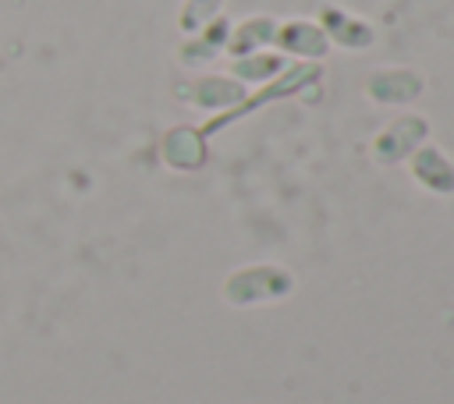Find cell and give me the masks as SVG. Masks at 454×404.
Wrapping results in <instances>:
<instances>
[{
  "instance_id": "obj_3",
  "label": "cell",
  "mask_w": 454,
  "mask_h": 404,
  "mask_svg": "<svg viewBox=\"0 0 454 404\" xmlns=\"http://www.w3.org/2000/svg\"><path fill=\"white\" fill-rule=\"evenodd\" d=\"M429 138V120L419 117V113H397L390 124H383L376 135H372V159L376 167H397V163H408V156L426 145Z\"/></svg>"
},
{
  "instance_id": "obj_10",
  "label": "cell",
  "mask_w": 454,
  "mask_h": 404,
  "mask_svg": "<svg viewBox=\"0 0 454 404\" xmlns=\"http://www.w3.org/2000/svg\"><path fill=\"white\" fill-rule=\"evenodd\" d=\"M227 35H231V21L223 14H216L209 25H202L199 32L184 35V43L177 46V60L184 67H199V64H209L216 60L223 50H227Z\"/></svg>"
},
{
  "instance_id": "obj_11",
  "label": "cell",
  "mask_w": 454,
  "mask_h": 404,
  "mask_svg": "<svg viewBox=\"0 0 454 404\" xmlns=\"http://www.w3.org/2000/svg\"><path fill=\"white\" fill-rule=\"evenodd\" d=\"M277 35V21L270 14H252L245 21H231V35H227V50L231 60L234 57H248V53H262L266 46H273Z\"/></svg>"
},
{
  "instance_id": "obj_12",
  "label": "cell",
  "mask_w": 454,
  "mask_h": 404,
  "mask_svg": "<svg viewBox=\"0 0 454 404\" xmlns=\"http://www.w3.org/2000/svg\"><path fill=\"white\" fill-rule=\"evenodd\" d=\"M287 67V60L280 57V53H248V57H234L231 60V78L234 82H241V85H262V82H270L273 74H280Z\"/></svg>"
},
{
  "instance_id": "obj_6",
  "label": "cell",
  "mask_w": 454,
  "mask_h": 404,
  "mask_svg": "<svg viewBox=\"0 0 454 404\" xmlns=\"http://www.w3.org/2000/svg\"><path fill=\"white\" fill-rule=\"evenodd\" d=\"M426 92V82L411 67H376L365 78V96L380 106H408Z\"/></svg>"
},
{
  "instance_id": "obj_5",
  "label": "cell",
  "mask_w": 454,
  "mask_h": 404,
  "mask_svg": "<svg viewBox=\"0 0 454 404\" xmlns=\"http://www.w3.org/2000/svg\"><path fill=\"white\" fill-rule=\"evenodd\" d=\"M160 159L177 170V174H195L206 167L209 149H206V135L195 124H170L160 138Z\"/></svg>"
},
{
  "instance_id": "obj_2",
  "label": "cell",
  "mask_w": 454,
  "mask_h": 404,
  "mask_svg": "<svg viewBox=\"0 0 454 404\" xmlns=\"http://www.w3.org/2000/svg\"><path fill=\"white\" fill-rule=\"evenodd\" d=\"M294 291V273L277 266V262H255V266H241L234 269L220 294L231 308H248V305H266V301H280Z\"/></svg>"
},
{
  "instance_id": "obj_4",
  "label": "cell",
  "mask_w": 454,
  "mask_h": 404,
  "mask_svg": "<svg viewBox=\"0 0 454 404\" xmlns=\"http://www.w3.org/2000/svg\"><path fill=\"white\" fill-rule=\"evenodd\" d=\"M177 99L192 103L195 110H206V113H223V110H234L248 92L241 82H234L231 74H202L188 85H177L174 89Z\"/></svg>"
},
{
  "instance_id": "obj_1",
  "label": "cell",
  "mask_w": 454,
  "mask_h": 404,
  "mask_svg": "<svg viewBox=\"0 0 454 404\" xmlns=\"http://www.w3.org/2000/svg\"><path fill=\"white\" fill-rule=\"evenodd\" d=\"M319 78H323V64H316V60H291L280 74H273V78H270V82H262L255 92H248L234 110L213 113L199 131L209 138V135H216V131L231 128V124H238V120L252 117L255 110H262V106H270V103H280V99L301 96V92H305V89H312Z\"/></svg>"
},
{
  "instance_id": "obj_9",
  "label": "cell",
  "mask_w": 454,
  "mask_h": 404,
  "mask_svg": "<svg viewBox=\"0 0 454 404\" xmlns=\"http://www.w3.org/2000/svg\"><path fill=\"white\" fill-rule=\"evenodd\" d=\"M408 170H411V181L433 195H454V163L436 149V145H419L411 156H408Z\"/></svg>"
},
{
  "instance_id": "obj_8",
  "label": "cell",
  "mask_w": 454,
  "mask_h": 404,
  "mask_svg": "<svg viewBox=\"0 0 454 404\" xmlns=\"http://www.w3.org/2000/svg\"><path fill=\"white\" fill-rule=\"evenodd\" d=\"M273 46L280 53H291L298 60H323L326 50H330V39L323 35V28L309 18H291V21H277V35H273Z\"/></svg>"
},
{
  "instance_id": "obj_13",
  "label": "cell",
  "mask_w": 454,
  "mask_h": 404,
  "mask_svg": "<svg viewBox=\"0 0 454 404\" xmlns=\"http://www.w3.org/2000/svg\"><path fill=\"white\" fill-rule=\"evenodd\" d=\"M223 0H181V11H177V28L184 35L199 32L202 25H209L216 14H220Z\"/></svg>"
},
{
  "instance_id": "obj_7",
  "label": "cell",
  "mask_w": 454,
  "mask_h": 404,
  "mask_svg": "<svg viewBox=\"0 0 454 404\" xmlns=\"http://www.w3.org/2000/svg\"><path fill=\"white\" fill-rule=\"evenodd\" d=\"M316 25L330 39V46H340V50H369L376 43V28L369 21L348 14L344 7H333V4H323L319 7Z\"/></svg>"
}]
</instances>
